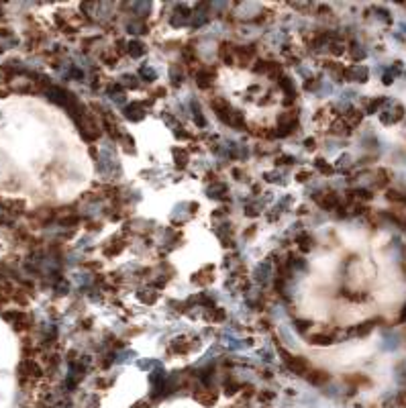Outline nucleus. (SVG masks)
I'll list each match as a JSON object with an SVG mask.
<instances>
[{"instance_id": "obj_1", "label": "nucleus", "mask_w": 406, "mask_h": 408, "mask_svg": "<svg viewBox=\"0 0 406 408\" xmlns=\"http://www.w3.org/2000/svg\"><path fill=\"white\" fill-rule=\"evenodd\" d=\"M402 318H404V320H406V306H404V316H402Z\"/></svg>"}]
</instances>
